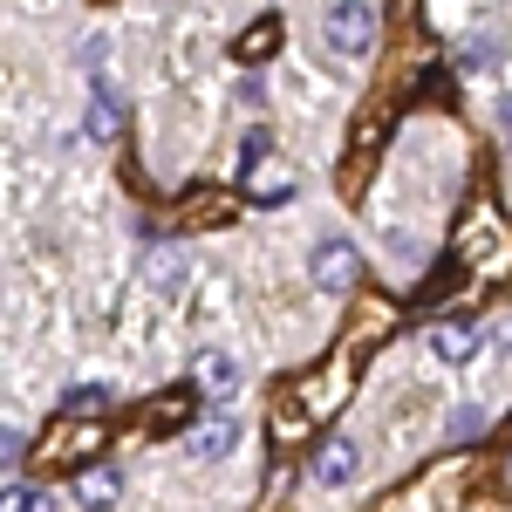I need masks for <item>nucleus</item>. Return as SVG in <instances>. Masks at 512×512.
I'll return each mask as SVG.
<instances>
[{
    "mask_svg": "<svg viewBox=\"0 0 512 512\" xmlns=\"http://www.w3.org/2000/svg\"><path fill=\"white\" fill-rule=\"evenodd\" d=\"M355 280H362L355 246H349V239H321V246H315V287H328V294H349Z\"/></svg>",
    "mask_w": 512,
    "mask_h": 512,
    "instance_id": "423d86ee",
    "label": "nucleus"
},
{
    "mask_svg": "<svg viewBox=\"0 0 512 512\" xmlns=\"http://www.w3.org/2000/svg\"><path fill=\"white\" fill-rule=\"evenodd\" d=\"M192 390L198 396H233L239 390V362L226 349H198L192 355Z\"/></svg>",
    "mask_w": 512,
    "mask_h": 512,
    "instance_id": "0eeeda50",
    "label": "nucleus"
},
{
    "mask_svg": "<svg viewBox=\"0 0 512 512\" xmlns=\"http://www.w3.org/2000/svg\"><path fill=\"white\" fill-rule=\"evenodd\" d=\"M96 444H103V431H96L89 417L76 424V410H62V424H55V431H48V437L35 444V472H62V465H76V458H89Z\"/></svg>",
    "mask_w": 512,
    "mask_h": 512,
    "instance_id": "7ed1b4c3",
    "label": "nucleus"
},
{
    "mask_svg": "<svg viewBox=\"0 0 512 512\" xmlns=\"http://www.w3.org/2000/svg\"><path fill=\"white\" fill-rule=\"evenodd\" d=\"M321 28H328V48L355 62V55L376 41V7H369V0H328V21H321Z\"/></svg>",
    "mask_w": 512,
    "mask_h": 512,
    "instance_id": "20e7f679",
    "label": "nucleus"
},
{
    "mask_svg": "<svg viewBox=\"0 0 512 512\" xmlns=\"http://www.w3.org/2000/svg\"><path fill=\"white\" fill-rule=\"evenodd\" d=\"M123 478L117 472H76V506H117Z\"/></svg>",
    "mask_w": 512,
    "mask_h": 512,
    "instance_id": "f8f14e48",
    "label": "nucleus"
},
{
    "mask_svg": "<svg viewBox=\"0 0 512 512\" xmlns=\"http://www.w3.org/2000/svg\"><path fill=\"white\" fill-rule=\"evenodd\" d=\"M444 485H458V465H431L417 485H396V499L383 512H451L458 492H444Z\"/></svg>",
    "mask_w": 512,
    "mask_h": 512,
    "instance_id": "39448f33",
    "label": "nucleus"
},
{
    "mask_svg": "<svg viewBox=\"0 0 512 512\" xmlns=\"http://www.w3.org/2000/svg\"><path fill=\"white\" fill-rule=\"evenodd\" d=\"M355 465H362L355 437H328V444L315 451V478H321V485H349V478H355Z\"/></svg>",
    "mask_w": 512,
    "mask_h": 512,
    "instance_id": "9d476101",
    "label": "nucleus"
},
{
    "mask_svg": "<svg viewBox=\"0 0 512 512\" xmlns=\"http://www.w3.org/2000/svg\"><path fill=\"white\" fill-rule=\"evenodd\" d=\"M506 246H512L506 219L492 212V198H478L472 219L458 226V260H465V267H492V260H506Z\"/></svg>",
    "mask_w": 512,
    "mask_h": 512,
    "instance_id": "f03ea898",
    "label": "nucleus"
},
{
    "mask_svg": "<svg viewBox=\"0 0 512 512\" xmlns=\"http://www.w3.org/2000/svg\"><path fill=\"white\" fill-rule=\"evenodd\" d=\"M287 192H294V171H287V164H274V158L246 164V198H253V205H280Z\"/></svg>",
    "mask_w": 512,
    "mask_h": 512,
    "instance_id": "6e6552de",
    "label": "nucleus"
},
{
    "mask_svg": "<svg viewBox=\"0 0 512 512\" xmlns=\"http://www.w3.org/2000/svg\"><path fill=\"white\" fill-rule=\"evenodd\" d=\"M390 328H396V308H390V301H369V308H362V335L349 328V335L328 349V362H321L315 376H301V390H294V396L274 410V437H280V444H294L301 431H315V424H328V417L342 410V396H349L355 369H362V355L376 349Z\"/></svg>",
    "mask_w": 512,
    "mask_h": 512,
    "instance_id": "f257e3e1",
    "label": "nucleus"
},
{
    "mask_svg": "<svg viewBox=\"0 0 512 512\" xmlns=\"http://www.w3.org/2000/svg\"><path fill=\"white\" fill-rule=\"evenodd\" d=\"M185 410H192V396H158V403L144 410V424H178Z\"/></svg>",
    "mask_w": 512,
    "mask_h": 512,
    "instance_id": "dca6fc26",
    "label": "nucleus"
},
{
    "mask_svg": "<svg viewBox=\"0 0 512 512\" xmlns=\"http://www.w3.org/2000/svg\"><path fill=\"white\" fill-rule=\"evenodd\" d=\"M103 403H110V396H103L96 383H89V390H69V403H62V410H76V417H96Z\"/></svg>",
    "mask_w": 512,
    "mask_h": 512,
    "instance_id": "f3484780",
    "label": "nucleus"
},
{
    "mask_svg": "<svg viewBox=\"0 0 512 512\" xmlns=\"http://www.w3.org/2000/svg\"><path fill=\"white\" fill-rule=\"evenodd\" d=\"M506 472H512V465H506Z\"/></svg>",
    "mask_w": 512,
    "mask_h": 512,
    "instance_id": "412c9836",
    "label": "nucleus"
},
{
    "mask_svg": "<svg viewBox=\"0 0 512 512\" xmlns=\"http://www.w3.org/2000/svg\"><path fill=\"white\" fill-rule=\"evenodd\" d=\"M7 512H48V499H41V492H21V485H14V492H7Z\"/></svg>",
    "mask_w": 512,
    "mask_h": 512,
    "instance_id": "6ab92c4d",
    "label": "nucleus"
},
{
    "mask_svg": "<svg viewBox=\"0 0 512 512\" xmlns=\"http://www.w3.org/2000/svg\"><path fill=\"white\" fill-rule=\"evenodd\" d=\"M117 130H123V103L110 96V89H96V103H89V137H96V144H110Z\"/></svg>",
    "mask_w": 512,
    "mask_h": 512,
    "instance_id": "ddd939ff",
    "label": "nucleus"
},
{
    "mask_svg": "<svg viewBox=\"0 0 512 512\" xmlns=\"http://www.w3.org/2000/svg\"><path fill=\"white\" fill-rule=\"evenodd\" d=\"M478 431H485V410H472V403L451 410V437H478Z\"/></svg>",
    "mask_w": 512,
    "mask_h": 512,
    "instance_id": "a211bd4d",
    "label": "nucleus"
},
{
    "mask_svg": "<svg viewBox=\"0 0 512 512\" xmlns=\"http://www.w3.org/2000/svg\"><path fill=\"white\" fill-rule=\"evenodd\" d=\"M431 349H437V362H472V355L485 349V335H478L472 321H437V328H431Z\"/></svg>",
    "mask_w": 512,
    "mask_h": 512,
    "instance_id": "1a4fd4ad",
    "label": "nucleus"
},
{
    "mask_svg": "<svg viewBox=\"0 0 512 512\" xmlns=\"http://www.w3.org/2000/svg\"><path fill=\"white\" fill-rule=\"evenodd\" d=\"M506 130H512V96H506Z\"/></svg>",
    "mask_w": 512,
    "mask_h": 512,
    "instance_id": "aec40b11",
    "label": "nucleus"
},
{
    "mask_svg": "<svg viewBox=\"0 0 512 512\" xmlns=\"http://www.w3.org/2000/svg\"><path fill=\"white\" fill-rule=\"evenodd\" d=\"M144 274H151V287H178V280H185V253H178V246H158V253L144 260Z\"/></svg>",
    "mask_w": 512,
    "mask_h": 512,
    "instance_id": "2eb2a0df",
    "label": "nucleus"
},
{
    "mask_svg": "<svg viewBox=\"0 0 512 512\" xmlns=\"http://www.w3.org/2000/svg\"><path fill=\"white\" fill-rule=\"evenodd\" d=\"M233 424H226V417H212V424H198L192 437H185V444H192V458H226V451H233Z\"/></svg>",
    "mask_w": 512,
    "mask_h": 512,
    "instance_id": "9b49d317",
    "label": "nucleus"
},
{
    "mask_svg": "<svg viewBox=\"0 0 512 512\" xmlns=\"http://www.w3.org/2000/svg\"><path fill=\"white\" fill-rule=\"evenodd\" d=\"M274 41H280V21H253V28H246V35H239V62H267V55H274Z\"/></svg>",
    "mask_w": 512,
    "mask_h": 512,
    "instance_id": "4468645a",
    "label": "nucleus"
}]
</instances>
